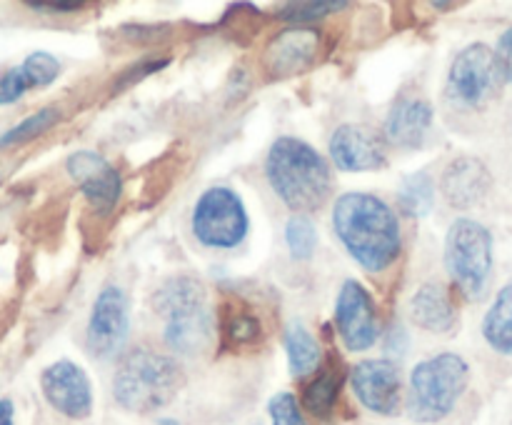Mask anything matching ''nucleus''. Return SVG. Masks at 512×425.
<instances>
[{
  "label": "nucleus",
  "mask_w": 512,
  "mask_h": 425,
  "mask_svg": "<svg viewBox=\"0 0 512 425\" xmlns=\"http://www.w3.org/2000/svg\"><path fill=\"white\" fill-rule=\"evenodd\" d=\"M333 230L353 260L370 273H383L403 253L395 210L370 193H345L333 205Z\"/></svg>",
  "instance_id": "f257e3e1"
},
{
  "label": "nucleus",
  "mask_w": 512,
  "mask_h": 425,
  "mask_svg": "<svg viewBox=\"0 0 512 425\" xmlns=\"http://www.w3.org/2000/svg\"><path fill=\"white\" fill-rule=\"evenodd\" d=\"M265 175L273 193L295 213L323 208L330 195L328 160L300 138L283 135L270 145Z\"/></svg>",
  "instance_id": "f03ea898"
},
{
  "label": "nucleus",
  "mask_w": 512,
  "mask_h": 425,
  "mask_svg": "<svg viewBox=\"0 0 512 425\" xmlns=\"http://www.w3.org/2000/svg\"><path fill=\"white\" fill-rule=\"evenodd\" d=\"M153 310L165 323V343L180 355H198L213 343L215 320L208 290L193 275L165 280L153 295Z\"/></svg>",
  "instance_id": "7ed1b4c3"
},
{
  "label": "nucleus",
  "mask_w": 512,
  "mask_h": 425,
  "mask_svg": "<svg viewBox=\"0 0 512 425\" xmlns=\"http://www.w3.org/2000/svg\"><path fill=\"white\" fill-rule=\"evenodd\" d=\"M185 370L175 358L155 350H130L113 378V398L130 413H153L165 408L183 390Z\"/></svg>",
  "instance_id": "20e7f679"
},
{
  "label": "nucleus",
  "mask_w": 512,
  "mask_h": 425,
  "mask_svg": "<svg viewBox=\"0 0 512 425\" xmlns=\"http://www.w3.org/2000/svg\"><path fill=\"white\" fill-rule=\"evenodd\" d=\"M468 380L470 368L458 353H440L415 365L408 383V403H405L410 420L438 423L448 418L468 388Z\"/></svg>",
  "instance_id": "39448f33"
},
{
  "label": "nucleus",
  "mask_w": 512,
  "mask_h": 425,
  "mask_svg": "<svg viewBox=\"0 0 512 425\" xmlns=\"http://www.w3.org/2000/svg\"><path fill=\"white\" fill-rule=\"evenodd\" d=\"M445 268L465 300H480L493 273V235L483 223L458 218L445 238Z\"/></svg>",
  "instance_id": "423d86ee"
},
{
  "label": "nucleus",
  "mask_w": 512,
  "mask_h": 425,
  "mask_svg": "<svg viewBox=\"0 0 512 425\" xmlns=\"http://www.w3.org/2000/svg\"><path fill=\"white\" fill-rule=\"evenodd\" d=\"M190 228H193L195 240L205 248H238L250 228L243 198L235 190L223 188V185L208 188L195 203Z\"/></svg>",
  "instance_id": "0eeeda50"
},
{
  "label": "nucleus",
  "mask_w": 512,
  "mask_h": 425,
  "mask_svg": "<svg viewBox=\"0 0 512 425\" xmlns=\"http://www.w3.org/2000/svg\"><path fill=\"white\" fill-rule=\"evenodd\" d=\"M505 78L498 55L485 43H473L455 55L448 73V98L465 110H480L498 98Z\"/></svg>",
  "instance_id": "6e6552de"
},
{
  "label": "nucleus",
  "mask_w": 512,
  "mask_h": 425,
  "mask_svg": "<svg viewBox=\"0 0 512 425\" xmlns=\"http://www.w3.org/2000/svg\"><path fill=\"white\" fill-rule=\"evenodd\" d=\"M130 333L128 295L118 285H105L93 303L88 320V350L95 358H115Z\"/></svg>",
  "instance_id": "1a4fd4ad"
},
{
  "label": "nucleus",
  "mask_w": 512,
  "mask_h": 425,
  "mask_svg": "<svg viewBox=\"0 0 512 425\" xmlns=\"http://www.w3.org/2000/svg\"><path fill=\"white\" fill-rule=\"evenodd\" d=\"M335 328L350 353H363L378 340V313L373 295L358 280H345L335 303Z\"/></svg>",
  "instance_id": "9d476101"
},
{
  "label": "nucleus",
  "mask_w": 512,
  "mask_h": 425,
  "mask_svg": "<svg viewBox=\"0 0 512 425\" xmlns=\"http://www.w3.org/2000/svg\"><path fill=\"white\" fill-rule=\"evenodd\" d=\"M320 53V33L310 25H293L270 38L263 50V70L268 78L285 80L305 73Z\"/></svg>",
  "instance_id": "9b49d317"
},
{
  "label": "nucleus",
  "mask_w": 512,
  "mask_h": 425,
  "mask_svg": "<svg viewBox=\"0 0 512 425\" xmlns=\"http://www.w3.org/2000/svg\"><path fill=\"white\" fill-rule=\"evenodd\" d=\"M70 178L78 183L83 190L85 200L95 213L105 215L118 205L120 193H123V178L118 170L108 163L95 150H75L68 160H65Z\"/></svg>",
  "instance_id": "f8f14e48"
},
{
  "label": "nucleus",
  "mask_w": 512,
  "mask_h": 425,
  "mask_svg": "<svg viewBox=\"0 0 512 425\" xmlns=\"http://www.w3.org/2000/svg\"><path fill=\"white\" fill-rule=\"evenodd\" d=\"M45 400L65 418L83 420L93 413V388L80 365L73 360H58L40 375Z\"/></svg>",
  "instance_id": "ddd939ff"
},
{
  "label": "nucleus",
  "mask_w": 512,
  "mask_h": 425,
  "mask_svg": "<svg viewBox=\"0 0 512 425\" xmlns=\"http://www.w3.org/2000/svg\"><path fill=\"white\" fill-rule=\"evenodd\" d=\"M353 393L370 413L395 415L400 408V370L393 360H360L350 370Z\"/></svg>",
  "instance_id": "4468645a"
},
{
  "label": "nucleus",
  "mask_w": 512,
  "mask_h": 425,
  "mask_svg": "<svg viewBox=\"0 0 512 425\" xmlns=\"http://www.w3.org/2000/svg\"><path fill=\"white\" fill-rule=\"evenodd\" d=\"M330 158L345 173H365L388 165L385 143L373 128L358 123H345L330 135Z\"/></svg>",
  "instance_id": "2eb2a0df"
},
{
  "label": "nucleus",
  "mask_w": 512,
  "mask_h": 425,
  "mask_svg": "<svg viewBox=\"0 0 512 425\" xmlns=\"http://www.w3.org/2000/svg\"><path fill=\"white\" fill-rule=\"evenodd\" d=\"M218 333H220V350L230 353H243L253 350L263 343L265 328L260 315L255 313L253 305L238 293L225 290L218 303Z\"/></svg>",
  "instance_id": "dca6fc26"
},
{
  "label": "nucleus",
  "mask_w": 512,
  "mask_h": 425,
  "mask_svg": "<svg viewBox=\"0 0 512 425\" xmlns=\"http://www.w3.org/2000/svg\"><path fill=\"white\" fill-rule=\"evenodd\" d=\"M433 125V105L423 95H403L395 100L385 120V140L400 150H418L428 140Z\"/></svg>",
  "instance_id": "f3484780"
},
{
  "label": "nucleus",
  "mask_w": 512,
  "mask_h": 425,
  "mask_svg": "<svg viewBox=\"0 0 512 425\" xmlns=\"http://www.w3.org/2000/svg\"><path fill=\"white\" fill-rule=\"evenodd\" d=\"M490 170L485 168L483 160L470 158H455L448 168L443 170V178H440V193L448 200V205L458 210L475 208L485 195L490 193Z\"/></svg>",
  "instance_id": "a211bd4d"
},
{
  "label": "nucleus",
  "mask_w": 512,
  "mask_h": 425,
  "mask_svg": "<svg viewBox=\"0 0 512 425\" xmlns=\"http://www.w3.org/2000/svg\"><path fill=\"white\" fill-rule=\"evenodd\" d=\"M410 318L428 333H450L458 325V310L443 285L425 283L410 298Z\"/></svg>",
  "instance_id": "6ab92c4d"
},
{
  "label": "nucleus",
  "mask_w": 512,
  "mask_h": 425,
  "mask_svg": "<svg viewBox=\"0 0 512 425\" xmlns=\"http://www.w3.org/2000/svg\"><path fill=\"white\" fill-rule=\"evenodd\" d=\"M343 365L335 355H330V360L325 365H320L318 375L305 385L303 390V405L310 415H315L318 420H328L335 413V405H338L340 388H343Z\"/></svg>",
  "instance_id": "aec40b11"
},
{
  "label": "nucleus",
  "mask_w": 512,
  "mask_h": 425,
  "mask_svg": "<svg viewBox=\"0 0 512 425\" xmlns=\"http://www.w3.org/2000/svg\"><path fill=\"white\" fill-rule=\"evenodd\" d=\"M285 353L293 378H305L320 368V343L303 323H290L285 328Z\"/></svg>",
  "instance_id": "412c9836"
},
{
  "label": "nucleus",
  "mask_w": 512,
  "mask_h": 425,
  "mask_svg": "<svg viewBox=\"0 0 512 425\" xmlns=\"http://www.w3.org/2000/svg\"><path fill=\"white\" fill-rule=\"evenodd\" d=\"M483 335L495 353L512 355V283L500 290L485 313Z\"/></svg>",
  "instance_id": "4be33fe9"
},
{
  "label": "nucleus",
  "mask_w": 512,
  "mask_h": 425,
  "mask_svg": "<svg viewBox=\"0 0 512 425\" xmlns=\"http://www.w3.org/2000/svg\"><path fill=\"white\" fill-rule=\"evenodd\" d=\"M435 205V185L428 173H413L403 178L398 188V208L410 218H425Z\"/></svg>",
  "instance_id": "5701e85b"
},
{
  "label": "nucleus",
  "mask_w": 512,
  "mask_h": 425,
  "mask_svg": "<svg viewBox=\"0 0 512 425\" xmlns=\"http://www.w3.org/2000/svg\"><path fill=\"white\" fill-rule=\"evenodd\" d=\"M58 120H60L58 108L38 110V113H33L30 118H25L23 123H18L15 128H10L8 133L0 135V148H13V145L28 143V140L38 138V135H43L45 130L53 128Z\"/></svg>",
  "instance_id": "b1692460"
},
{
  "label": "nucleus",
  "mask_w": 512,
  "mask_h": 425,
  "mask_svg": "<svg viewBox=\"0 0 512 425\" xmlns=\"http://www.w3.org/2000/svg\"><path fill=\"white\" fill-rule=\"evenodd\" d=\"M285 243L295 260H310L318 248V230L305 215H293L285 225Z\"/></svg>",
  "instance_id": "393cba45"
},
{
  "label": "nucleus",
  "mask_w": 512,
  "mask_h": 425,
  "mask_svg": "<svg viewBox=\"0 0 512 425\" xmlns=\"http://www.w3.org/2000/svg\"><path fill=\"white\" fill-rule=\"evenodd\" d=\"M345 8H348L345 0H340V3H288V5H280L275 15H278L280 20H288V23L305 25Z\"/></svg>",
  "instance_id": "a878e982"
},
{
  "label": "nucleus",
  "mask_w": 512,
  "mask_h": 425,
  "mask_svg": "<svg viewBox=\"0 0 512 425\" xmlns=\"http://www.w3.org/2000/svg\"><path fill=\"white\" fill-rule=\"evenodd\" d=\"M20 68H23L30 88H45V85H50L60 75L58 58L50 53H43V50H38V53H30L28 58L23 60V65H20Z\"/></svg>",
  "instance_id": "bb28decb"
},
{
  "label": "nucleus",
  "mask_w": 512,
  "mask_h": 425,
  "mask_svg": "<svg viewBox=\"0 0 512 425\" xmlns=\"http://www.w3.org/2000/svg\"><path fill=\"white\" fill-rule=\"evenodd\" d=\"M268 413L273 425H308L305 423L303 413H300V405L293 393L273 395L268 403Z\"/></svg>",
  "instance_id": "cd10ccee"
},
{
  "label": "nucleus",
  "mask_w": 512,
  "mask_h": 425,
  "mask_svg": "<svg viewBox=\"0 0 512 425\" xmlns=\"http://www.w3.org/2000/svg\"><path fill=\"white\" fill-rule=\"evenodd\" d=\"M168 63H170L168 58H160V60H145V63L133 65V68H128V70H123V73H120V78L115 80V88L113 90H115V93H123V90L133 88V85L138 83V80H143V78H148V75H153V73H158V70H163Z\"/></svg>",
  "instance_id": "c85d7f7f"
},
{
  "label": "nucleus",
  "mask_w": 512,
  "mask_h": 425,
  "mask_svg": "<svg viewBox=\"0 0 512 425\" xmlns=\"http://www.w3.org/2000/svg\"><path fill=\"white\" fill-rule=\"evenodd\" d=\"M25 90H30L28 78H25L23 68H10L8 73L0 78V105L15 103L18 98H23Z\"/></svg>",
  "instance_id": "c756f323"
},
{
  "label": "nucleus",
  "mask_w": 512,
  "mask_h": 425,
  "mask_svg": "<svg viewBox=\"0 0 512 425\" xmlns=\"http://www.w3.org/2000/svg\"><path fill=\"white\" fill-rule=\"evenodd\" d=\"M495 55H498V63H500V70H503L505 83H512V25L503 35H500Z\"/></svg>",
  "instance_id": "7c9ffc66"
},
{
  "label": "nucleus",
  "mask_w": 512,
  "mask_h": 425,
  "mask_svg": "<svg viewBox=\"0 0 512 425\" xmlns=\"http://www.w3.org/2000/svg\"><path fill=\"white\" fill-rule=\"evenodd\" d=\"M33 10H45V13H78L85 3H28Z\"/></svg>",
  "instance_id": "2f4dec72"
},
{
  "label": "nucleus",
  "mask_w": 512,
  "mask_h": 425,
  "mask_svg": "<svg viewBox=\"0 0 512 425\" xmlns=\"http://www.w3.org/2000/svg\"><path fill=\"white\" fill-rule=\"evenodd\" d=\"M0 425H13V403L8 398L0 400Z\"/></svg>",
  "instance_id": "473e14b6"
},
{
  "label": "nucleus",
  "mask_w": 512,
  "mask_h": 425,
  "mask_svg": "<svg viewBox=\"0 0 512 425\" xmlns=\"http://www.w3.org/2000/svg\"><path fill=\"white\" fill-rule=\"evenodd\" d=\"M435 10H453L455 3H433Z\"/></svg>",
  "instance_id": "72a5a7b5"
}]
</instances>
